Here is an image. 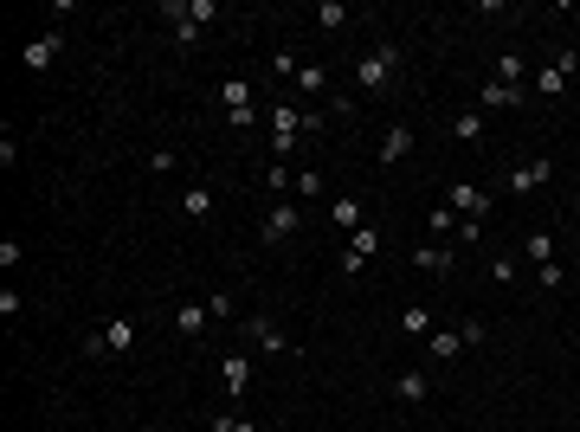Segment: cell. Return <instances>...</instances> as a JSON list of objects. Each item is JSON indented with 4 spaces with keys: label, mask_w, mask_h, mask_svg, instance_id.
I'll use <instances>...</instances> for the list:
<instances>
[{
    "label": "cell",
    "mask_w": 580,
    "mask_h": 432,
    "mask_svg": "<svg viewBox=\"0 0 580 432\" xmlns=\"http://www.w3.org/2000/svg\"><path fill=\"white\" fill-rule=\"evenodd\" d=\"M574 252H580V226H574Z\"/></svg>",
    "instance_id": "obj_39"
},
{
    "label": "cell",
    "mask_w": 580,
    "mask_h": 432,
    "mask_svg": "<svg viewBox=\"0 0 580 432\" xmlns=\"http://www.w3.org/2000/svg\"><path fill=\"white\" fill-rule=\"evenodd\" d=\"M213 432H258V426H252V420H239V413H219Z\"/></svg>",
    "instance_id": "obj_36"
},
{
    "label": "cell",
    "mask_w": 580,
    "mask_h": 432,
    "mask_svg": "<svg viewBox=\"0 0 580 432\" xmlns=\"http://www.w3.org/2000/svg\"><path fill=\"white\" fill-rule=\"evenodd\" d=\"M297 71H303V59H297L290 45H284V52H271V77H290V85H297Z\"/></svg>",
    "instance_id": "obj_29"
},
{
    "label": "cell",
    "mask_w": 580,
    "mask_h": 432,
    "mask_svg": "<svg viewBox=\"0 0 580 432\" xmlns=\"http://www.w3.org/2000/svg\"><path fill=\"white\" fill-rule=\"evenodd\" d=\"M522 258H529V265H555V239H548V232H529V246H522Z\"/></svg>",
    "instance_id": "obj_26"
},
{
    "label": "cell",
    "mask_w": 580,
    "mask_h": 432,
    "mask_svg": "<svg viewBox=\"0 0 580 432\" xmlns=\"http://www.w3.org/2000/svg\"><path fill=\"white\" fill-rule=\"evenodd\" d=\"M59 52H65V33H39L33 45L20 52V65L26 71H45V65H59Z\"/></svg>",
    "instance_id": "obj_13"
},
{
    "label": "cell",
    "mask_w": 580,
    "mask_h": 432,
    "mask_svg": "<svg viewBox=\"0 0 580 432\" xmlns=\"http://www.w3.org/2000/svg\"><path fill=\"white\" fill-rule=\"evenodd\" d=\"M374 252H380V232H374V226H362V232H348V246H342V278H362Z\"/></svg>",
    "instance_id": "obj_8"
},
{
    "label": "cell",
    "mask_w": 580,
    "mask_h": 432,
    "mask_svg": "<svg viewBox=\"0 0 580 432\" xmlns=\"http://www.w3.org/2000/svg\"><path fill=\"white\" fill-rule=\"evenodd\" d=\"M149 168H155V175H175V168H181V155H175V149H155V155H149Z\"/></svg>",
    "instance_id": "obj_33"
},
{
    "label": "cell",
    "mask_w": 580,
    "mask_h": 432,
    "mask_svg": "<svg viewBox=\"0 0 580 432\" xmlns=\"http://www.w3.org/2000/svg\"><path fill=\"white\" fill-rule=\"evenodd\" d=\"M297 226H303V213H297L290 200H271L265 226H258V239H265V246H290V239H297Z\"/></svg>",
    "instance_id": "obj_6"
},
{
    "label": "cell",
    "mask_w": 580,
    "mask_h": 432,
    "mask_svg": "<svg viewBox=\"0 0 580 432\" xmlns=\"http://www.w3.org/2000/svg\"><path fill=\"white\" fill-rule=\"evenodd\" d=\"M297 200H323V175H297Z\"/></svg>",
    "instance_id": "obj_34"
},
{
    "label": "cell",
    "mask_w": 580,
    "mask_h": 432,
    "mask_svg": "<svg viewBox=\"0 0 580 432\" xmlns=\"http://www.w3.org/2000/svg\"><path fill=\"white\" fill-rule=\"evenodd\" d=\"M129 348H135V322L129 316H117V322H103V330L85 336V355H129Z\"/></svg>",
    "instance_id": "obj_4"
},
{
    "label": "cell",
    "mask_w": 580,
    "mask_h": 432,
    "mask_svg": "<svg viewBox=\"0 0 580 432\" xmlns=\"http://www.w3.org/2000/svg\"><path fill=\"white\" fill-rule=\"evenodd\" d=\"M452 136H458V143H484V117H478V110L452 117Z\"/></svg>",
    "instance_id": "obj_25"
},
{
    "label": "cell",
    "mask_w": 580,
    "mask_h": 432,
    "mask_svg": "<svg viewBox=\"0 0 580 432\" xmlns=\"http://www.w3.org/2000/svg\"><path fill=\"white\" fill-rule=\"evenodd\" d=\"M219 110H226V123H233V129H252V123H258L252 85H245V77H226V85H219Z\"/></svg>",
    "instance_id": "obj_3"
},
{
    "label": "cell",
    "mask_w": 580,
    "mask_h": 432,
    "mask_svg": "<svg viewBox=\"0 0 580 432\" xmlns=\"http://www.w3.org/2000/svg\"><path fill=\"white\" fill-rule=\"evenodd\" d=\"M239 330H245V342H252V348H265V355H290V336H284L271 316H239Z\"/></svg>",
    "instance_id": "obj_7"
},
{
    "label": "cell",
    "mask_w": 580,
    "mask_h": 432,
    "mask_svg": "<svg viewBox=\"0 0 580 432\" xmlns=\"http://www.w3.org/2000/svg\"><path fill=\"white\" fill-rule=\"evenodd\" d=\"M413 155V123H387V136H380V168H400V161Z\"/></svg>",
    "instance_id": "obj_12"
},
{
    "label": "cell",
    "mask_w": 580,
    "mask_h": 432,
    "mask_svg": "<svg viewBox=\"0 0 580 432\" xmlns=\"http://www.w3.org/2000/svg\"><path fill=\"white\" fill-rule=\"evenodd\" d=\"M329 226H342V232H362V226H368L362 200H355V194H336V200H329Z\"/></svg>",
    "instance_id": "obj_15"
},
{
    "label": "cell",
    "mask_w": 580,
    "mask_h": 432,
    "mask_svg": "<svg viewBox=\"0 0 580 432\" xmlns=\"http://www.w3.org/2000/svg\"><path fill=\"white\" fill-rule=\"evenodd\" d=\"M522 97H529L522 85H496V77H484V85H478V103H484V110H516Z\"/></svg>",
    "instance_id": "obj_14"
},
{
    "label": "cell",
    "mask_w": 580,
    "mask_h": 432,
    "mask_svg": "<svg viewBox=\"0 0 580 432\" xmlns=\"http://www.w3.org/2000/svg\"><path fill=\"white\" fill-rule=\"evenodd\" d=\"M394 394L406 400V407H420V400L432 394V381H426V368H400V374H394Z\"/></svg>",
    "instance_id": "obj_17"
},
{
    "label": "cell",
    "mask_w": 580,
    "mask_h": 432,
    "mask_svg": "<svg viewBox=\"0 0 580 432\" xmlns=\"http://www.w3.org/2000/svg\"><path fill=\"white\" fill-rule=\"evenodd\" d=\"M490 77H496V85H522V77H529V65H522V52H496Z\"/></svg>",
    "instance_id": "obj_21"
},
{
    "label": "cell",
    "mask_w": 580,
    "mask_h": 432,
    "mask_svg": "<svg viewBox=\"0 0 580 432\" xmlns=\"http://www.w3.org/2000/svg\"><path fill=\"white\" fill-rule=\"evenodd\" d=\"M548 181H555V161H548V155H529L503 187H510V194H535V187H548Z\"/></svg>",
    "instance_id": "obj_10"
},
{
    "label": "cell",
    "mask_w": 580,
    "mask_h": 432,
    "mask_svg": "<svg viewBox=\"0 0 580 432\" xmlns=\"http://www.w3.org/2000/svg\"><path fill=\"white\" fill-rule=\"evenodd\" d=\"M458 330H464V348H484V342H490V330H484L478 316H471V322H458Z\"/></svg>",
    "instance_id": "obj_35"
},
{
    "label": "cell",
    "mask_w": 580,
    "mask_h": 432,
    "mask_svg": "<svg viewBox=\"0 0 580 432\" xmlns=\"http://www.w3.org/2000/svg\"><path fill=\"white\" fill-rule=\"evenodd\" d=\"M265 187H271V200H278L284 187H297V168H284V161H271V175H265Z\"/></svg>",
    "instance_id": "obj_31"
},
{
    "label": "cell",
    "mask_w": 580,
    "mask_h": 432,
    "mask_svg": "<svg viewBox=\"0 0 580 432\" xmlns=\"http://www.w3.org/2000/svg\"><path fill=\"white\" fill-rule=\"evenodd\" d=\"M568 71H574V52H555V59L535 71V97H542V103H555V97L568 91Z\"/></svg>",
    "instance_id": "obj_9"
},
{
    "label": "cell",
    "mask_w": 580,
    "mask_h": 432,
    "mask_svg": "<svg viewBox=\"0 0 580 432\" xmlns=\"http://www.w3.org/2000/svg\"><path fill=\"white\" fill-rule=\"evenodd\" d=\"M490 278H496V284H516V278H522V258H516V252H496V258H490Z\"/></svg>",
    "instance_id": "obj_27"
},
{
    "label": "cell",
    "mask_w": 580,
    "mask_h": 432,
    "mask_svg": "<svg viewBox=\"0 0 580 432\" xmlns=\"http://www.w3.org/2000/svg\"><path fill=\"white\" fill-rule=\"evenodd\" d=\"M207 322H213L207 297H200V304H181V310H175V336H207Z\"/></svg>",
    "instance_id": "obj_18"
},
{
    "label": "cell",
    "mask_w": 580,
    "mask_h": 432,
    "mask_svg": "<svg viewBox=\"0 0 580 432\" xmlns=\"http://www.w3.org/2000/svg\"><path fill=\"white\" fill-rule=\"evenodd\" d=\"M20 310H26V297L7 284V290H0V316H20Z\"/></svg>",
    "instance_id": "obj_38"
},
{
    "label": "cell",
    "mask_w": 580,
    "mask_h": 432,
    "mask_svg": "<svg viewBox=\"0 0 580 432\" xmlns=\"http://www.w3.org/2000/svg\"><path fill=\"white\" fill-rule=\"evenodd\" d=\"M316 26H323V33H342V26H348V7H342V0H323V7H316Z\"/></svg>",
    "instance_id": "obj_24"
},
{
    "label": "cell",
    "mask_w": 580,
    "mask_h": 432,
    "mask_svg": "<svg viewBox=\"0 0 580 432\" xmlns=\"http://www.w3.org/2000/svg\"><path fill=\"white\" fill-rule=\"evenodd\" d=\"M207 310H213V322H233V316H239V297H233V290H213Z\"/></svg>",
    "instance_id": "obj_28"
},
{
    "label": "cell",
    "mask_w": 580,
    "mask_h": 432,
    "mask_svg": "<svg viewBox=\"0 0 580 432\" xmlns=\"http://www.w3.org/2000/svg\"><path fill=\"white\" fill-rule=\"evenodd\" d=\"M413 265H420V272H432V278H445V272H458V252L438 246V239H420V246H413Z\"/></svg>",
    "instance_id": "obj_11"
},
{
    "label": "cell",
    "mask_w": 580,
    "mask_h": 432,
    "mask_svg": "<svg viewBox=\"0 0 580 432\" xmlns=\"http://www.w3.org/2000/svg\"><path fill=\"white\" fill-rule=\"evenodd\" d=\"M394 77H400V45H387V39H380V45H368L362 59H355V85L374 91V97H380V91H394Z\"/></svg>",
    "instance_id": "obj_1"
},
{
    "label": "cell",
    "mask_w": 580,
    "mask_h": 432,
    "mask_svg": "<svg viewBox=\"0 0 580 432\" xmlns=\"http://www.w3.org/2000/svg\"><path fill=\"white\" fill-rule=\"evenodd\" d=\"M181 213H187V220H207V213H213V187L207 181H187L181 187Z\"/></svg>",
    "instance_id": "obj_19"
},
{
    "label": "cell",
    "mask_w": 580,
    "mask_h": 432,
    "mask_svg": "<svg viewBox=\"0 0 580 432\" xmlns=\"http://www.w3.org/2000/svg\"><path fill=\"white\" fill-rule=\"evenodd\" d=\"M297 91H303V97H329V71H323V65H303V71H297Z\"/></svg>",
    "instance_id": "obj_23"
},
{
    "label": "cell",
    "mask_w": 580,
    "mask_h": 432,
    "mask_svg": "<svg viewBox=\"0 0 580 432\" xmlns=\"http://www.w3.org/2000/svg\"><path fill=\"white\" fill-rule=\"evenodd\" d=\"M426 355H432V362H458V355H464V330H458V322H452V330H432V336H426Z\"/></svg>",
    "instance_id": "obj_16"
},
{
    "label": "cell",
    "mask_w": 580,
    "mask_h": 432,
    "mask_svg": "<svg viewBox=\"0 0 580 432\" xmlns=\"http://www.w3.org/2000/svg\"><path fill=\"white\" fill-rule=\"evenodd\" d=\"M535 284H542V290H561L568 272H561V265H535Z\"/></svg>",
    "instance_id": "obj_32"
},
{
    "label": "cell",
    "mask_w": 580,
    "mask_h": 432,
    "mask_svg": "<svg viewBox=\"0 0 580 432\" xmlns=\"http://www.w3.org/2000/svg\"><path fill=\"white\" fill-rule=\"evenodd\" d=\"M438 232H458V213L452 207H432L426 213V239H438Z\"/></svg>",
    "instance_id": "obj_30"
},
{
    "label": "cell",
    "mask_w": 580,
    "mask_h": 432,
    "mask_svg": "<svg viewBox=\"0 0 580 432\" xmlns=\"http://www.w3.org/2000/svg\"><path fill=\"white\" fill-rule=\"evenodd\" d=\"M574 330H580V310H574Z\"/></svg>",
    "instance_id": "obj_40"
},
{
    "label": "cell",
    "mask_w": 580,
    "mask_h": 432,
    "mask_svg": "<svg viewBox=\"0 0 580 432\" xmlns=\"http://www.w3.org/2000/svg\"><path fill=\"white\" fill-rule=\"evenodd\" d=\"M400 330H406V336H420V342H426V336L438 330V322H432V310H426V304H406V310H400Z\"/></svg>",
    "instance_id": "obj_22"
},
{
    "label": "cell",
    "mask_w": 580,
    "mask_h": 432,
    "mask_svg": "<svg viewBox=\"0 0 580 432\" xmlns=\"http://www.w3.org/2000/svg\"><path fill=\"white\" fill-rule=\"evenodd\" d=\"M219 387H226V394H245V387H252V362H245V355H226V362H219Z\"/></svg>",
    "instance_id": "obj_20"
},
{
    "label": "cell",
    "mask_w": 580,
    "mask_h": 432,
    "mask_svg": "<svg viewBox=\"0 0 580 432\" xmlns=\"http://www.w3.org/2000/svg\"><path fill=\"white\" fill-rule=\"evenodd\" d=\"M445 207L458 213V220H478V226H484V220H490V207H496V200H490V187H478V181H458V187H452V200H445Z\"/></svg>",
    "instance_id": "obj_5"
},
{
    "label": "cell",
    "mask_w": 580,
    "mask_h": 432,
    "mask_svg": "<svg viewBox=\"0 0 580 432\" xmlns=\"http://www.w3.org/2000/svg\"><path fill=\"white\" fill-rule=\"evenodd\" d=\"M161 13L175 20V39H181V45H193V39H200V26H207V20H219L213 0H168Z\"/></svg>",
    "instance_id": "obj_2"
},
{
    "label": "cell",
    "mask_w": 580,
    "mask_h": 432,
    "mask_svg": "<svg viewBox=\"0 0 580 432\" xmlns=\"http://www.w3.org/2000/svg\"><path fill=\"white\" fill-rule=\"evenodd\" d=\"M20 258H26V246H20V239H0V265H7V272H13Z\"/></svg>",
    "instance_id": "obj_37"
}]
</instances>
